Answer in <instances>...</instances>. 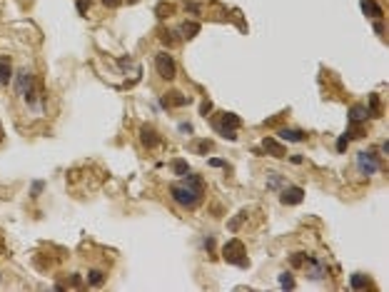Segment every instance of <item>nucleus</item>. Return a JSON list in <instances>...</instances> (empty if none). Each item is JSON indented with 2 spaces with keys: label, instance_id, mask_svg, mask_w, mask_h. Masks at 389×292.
<instances>
[{
  "label": "nucleus",
  "instance_id": "obj_7",
  "mask_svg": "<svg viewBox=\"0 0 389 292\" xmlns=\"http://www.w3.org/2000/svg\"><path fill=\"white\" fill-rule=\"evenodd\" d=\"M33 88H35V78H33V73H30L28 68L18 70V73H15V93H18L20 97H25V93L33 90Z\"/></svg>",
  "mask_w": 389,
  "mask_h": 292
},
{
  "label": "nucleus",
  "instance_id": "obj_13",
  "mask_svg": "<svg viewBox=\"0 0 389 292\" xmlns=\"http://www.w3.org/2000/svg\"><path fill=\"white\" fill-rule=\"evenodd\" d=\"M277 135H280V140H285V142H304V140H307V132L294 130V127H280Z\"/></svg>",
  "mask_w": 389,
  "mask_h": 292
},
{
  "label": "nucleus",
  "instance_id": "obj_19",
  "mask_svg": "<svg viewBox=\"0 0 389 292\" xmlns=\"http://www.w3.org/2000/svg\"><path fill=\"white\" fill-rule=\"evenodd\" d=\"M349 285H352V290H364V287L369 285V280H367V275L354 272V275H352V280H349Z\"/></svg>",
  "mask_w": 389,
  "mask_h": 292
},
{
  "label": "nucleus",
  "instance_id": "obj_38",
  "mask_svg": "<svg viewBox=\"0 0 389 292\" xmlns=\"http://www.w3.org/2000/svg\"><path fill=\"white\" fill-rule=\"evenodd\" d=\"M127 3H137V0H127Z\"/></svg>",
  "mask_w": 389,
  "mask_h": 292
},
{
  "label": "nucleus",
  "instance_id": "obj_31",
  "mask_svg": "<svg viewBox=\"0 0 389 292\" xmlns=\"http://www.w3.org/2000/svg\"><path fill=\"white\" fill-rule=\"evenodd\" d=\"M210 165H212V168H227V163H225V160H217V158H212Z\"/></svg>",
  "mask_w": 389,
  "mask_h": 292
},
{
  "label": "nucleus",
  "instance_id": "obj_15",
  "mask_svg": "<svg viewBox=\"0 0 389 292\" xmlns=\"http://www.w3.org/2000/svg\"><path fill=\"white\" fill-rule=\"evenodd\" d=\"M367 117H369L367 105H352L349 107V115H347L349 122H367Z\"/></svg>",
  "mask_w": 389,
  "mask_h": 292
},
{
  "label": "nucleus",
  "instance_id": "obj_11",
  "mask_svg": "<svg viewBox=\"0 0 389 292\" xmlns=\"http://www.w3.org/2000/svg\"><path fill=\"white\" fill-rule=\"evenodd\" d=\"M359 8L367 18H374V20L384 18V10H382V5L377 3V0H359Z\"/></svg>",
  "mask_w": 389,
  "mask_h": 292
},
{
  "label": "nucleus",
  "instance_id": "obj_24",
  "mask_svg": "<svg viewBox=\"0 0 389 292\" xmlns=\"http://www.w3.org/2000/svg\"><path fill=\"white\" fill-rule=\"evenodd\" d=\"M347 148H349V137H347V132H344V135L337 140V150H339V153H344Z\"/></svg>",
  "mask_w": 389,
  "mask_h": 292
},
{
  "label": "nucleus",
  "instance_id": "obj_8",
  "mask_svg": "<svg viewBox=\"0 0 389 292\" xmlns=\"http://www.w3.org/2000/svg\"><path fill=\"white\" fill-rule=\"evenodd\" d=\"M304 200V190L297 188V185H287L282 193H280V202L282 205H299Z\"/></svg>",
  "mask_w": 389,
  "mask_h": 292
},
{
  "label": "nucleus",
  "instance_id": "obj_25",
  "mask_svg": "<svg viewBox=\"0 0 389 292\" xmlns=\"http://www.w3.org/2000/svg\"><path fill=\"white\" fill-rule=\"evenodd\" d=\"M210 150H212V142H210V140H202V142L197 145V153H200V155H205V153H210Z\"/></svg>",
  "mask_w": 389,
  "mask_h": 292
},
{
  "label": "nucleus",
  "instance_id": "obj_22",
  "mask_svg": "<svg viewBox=\"0 0 389 292\" xmlns=\"http://www.w3.org/2000/svg\"><path fill=\"white\" fill-rule=\"evenodd\" d=\"M282 183H285V180H282V175H277V173H272V175L267 178V188H270V190H277Z\"/></svg>",
  "mask_w": 389,
  "mask_h": 292
},
{
  "label": "nucleus",
  "instance_id": "obj_12",
  "mask_svg": "<svg viewBox=\"0 0 389 292\" xmlns=\"http://www.w3.org/2000/svg\"><path fill=\"white\" fill-rule=\"evenodd\" d=\"M262 148H265V153H270L272 158H285L287 155V148L282 142H277L275 137H265L262 140Z\"/></svg>",
  "mask_w": 389,
  "mask_h": 292
},
{
  "label": "nucleus",
  "instance_id": "obj_5",
  "mask_svg": "<svg viewBox=\"0 0 389 292\" xmlns=\"http://www.w3.org/2000/svg\"><path fill=\"white\" fill-rule=\"evenodd\" d=\"M242 125V120L235 115V112H225L222 115V120L220 122H215V127H217V132L222 135V137H227V140H237V127Z\"/></svg>",
  "mask_w": 389,
  "mask_h": 292
},
{
  "label": "nucleus",
  "instance_id": "obj_10",
  "mask_svg": "<svg viewBox=\"0 0 389 292\" xmlns=\"http://www.w3.org/2000/svg\"><path fill=\"white\" fill-rule=\"evenodd\" d=\"M160 105L162 107H185V105H190V95H182V93L172 90V93L160 97Z\"/></svg>",
  "mask_w": 389,
  "mask_h": 292
},
{
  "label": "nucleus",
  "instance_id": "obj_2",
  "mask_svg": "<svg viewBox=\"0 0 389 292\" xmlns=\"http://www.w3.org/2000/svg\"><path fill=\"white\" fill-rule=\"evenodd\" d=\"M222 257L225 262L230 265H237V267H250V260H247V250L240 240H227L225 247H222Z\"/></svg>",
  "mask_w": 389,
  "mask_h": 292
},
{
  "label": "nucleus",
  "instance_id": "obj_1",
  "mask_svg": "<svg viewBox=\"0 0 389 292\" xmlns=\"http://www.w3.org/2000/svg\"><path fill=\"white\" fill-rule=\"evenodd\" d=\"M170 197L180 207L194 210V207L202 202V197H205V183H202V178L200 175H192V173L182 175V180L170 188Z\"/></svg>",
  "mask_w": 389,
  "mask_h": 292
},
{
  "label": "nucleus",
  "instance_id": "obj_6",
  "mask_svg": "<svg viewBox=\"0 0 389 292\" xmlns=\"http://www.w3.org/2000/svg\"><path fill=\"white\" fill-rule=\"evenodd\" d=\"M357 170H359L362 175H374V173L379 170L377 155H374V153H369V150L357 153Z\"/></svg>",
  "mask_w": 389,
  "mask_h": 292
},
{
  "label": "nucleus",
  "instance_id": "obj_37",
  "mask_svg": "<svg viewBox=\"0 0 389 292\" xmlns=\"http://www.w3.org/2000/svg\"><path fill=\"white\" fill-rule=\"evenodd\" d=\"M3 135H5V132H3V125H0V140H3Z\"/></svg>",
  "mask_w": 389,
  "mask_h": 292
},
{
  "label": "nucleus",
  "instance_id": "obj_23",
  "mask_svg": "<svg viewBox=\"0 0 389 292\" xmlns=\"http://www.w3.org/2000/svg\"><path fill=\"white\" fill-rule=\"evenodd\" d=\"M304 252H294L292 257H290V262H292V267H299V265H304Z\"/></svg>",
  "mask_w": 389,
  "mask_h": 292
},
{
  "label": "nucleus",
  "instance_id": "obj_16",
  "mask_svg": "<svg viewBox=\"0 0 389 292\" xmlns=\"http://www.w3.org/2000/svg\"><path fill=\"white\" fill-rule=\"evenodd\" d=\"M180 33H182V38H194V35H197L200 33V23H194V20H190V23H185L182 28H180Z\"/></svg>",
  "mask_w": 389,
  "mask_h": 292
},
{
  "label": "nucleus",
  "instance_id": "obj_30",
  "mask_svg": "<svg viewBox=\"0 0 389 292\" xmlns=\"http://www.w3.org/2000/svg\"><path fill=\"white\" fill-rule=\"evenodd\" d=\"M374 33H377V35H384V23H382V18L374 23Z\"/></svg>",
  "mask_w": 389,
  "mask_h": 292
},
{
  "label": "nucleus",
  "instance_id": "obj_14",
  "mask_svg": "<svg viewBox=\"0 0 389 292\" xmlns=\"http://www.w3.org/2000/svg\"><path fill=\"white\" fill-rule=\"evenodd\" d=\"M13 80V65L8 55H0V85H8Z\"/></svg>",
  "mask_w": 389,
  "mask_h": 292
},
{
  "label": "nucleus",
  "instance_id": "obj_17",
  "mask_svg": "<svg viewBox=\"0 0 389 292\" xmlns=\"http://www.w3.org/2000/svg\"><path fill=\"white\" fill-rule=\"evenodd\" d=\"M367 112H369V117H379V115H382V105H379V95H377V93L369 95V107H367Z\"/></svg>",
  "mask_w": 389,
  "mask_h": 292
},
{
  "label": "nucleus",
  "instance_id": "obj_28",
  "mask_svg": "<svg viewBox=\"0 0 389 292\" xmlns=\"http://www.w3.org/2000/svg\"><path fill=\"white\" fill-rule=\"evenodd\" d=\"M88 8H90V0H78V13H80V15H85Z\"/></svg>",
  "mask_w": 389,
  "mask_h": 292
},
{
  "label": "nucleus",
  "instance_id": "obj_26",
  "mask_svg": "<svg viewBox=\"0 0 389 292\" xmlns=\"http://www.w3.org/2000/svg\"><path fill=\"white\" fill-rule=\"evenodd\" d=\"M43 188H45V183H43V180H35V183H33V190H30V195H33V197H38V195L43 193Z\"/></svg>",
  "mask_w": 389,
  "mask_h": 292
},
{
  "label": "nucleus",
  "instance_id": "obj_29",
  "mask_svg": "<svg viewBox=\"0 0 389 292\" xmlns=\"http://www.w3.org/2000/svg\"><path fill=\"white\" fill-rule=\"evenodd\" d=\"M122 3H125V0H102V5H105V8H120Z\"/></svg>",
  "mask_w": 389,
  "mask_h": 292
},
{
  "label": "nucleus",
  "instance_id": "obj_20",
  "mask_svg": "<svg viewBox=\"0 0 389 292\" xmlns=\"http://www.w3.org/2000/svg\"><path fill=\"white\" fill-rule=\"evenodd\" d=\"M172 173L175 175H187L190 173V165H187V160H172Z\"/></svg>",
  "mask_w": 389,
  "mask_h": 292
},
{
  "label": "nucleus",
  "instance_id": "obj_32",
  "mask_svg": "<svg viewBox=\"0 0 389 292\" xmlns=\"http://www.w3.org/2000/svg\"><path fill=\"white\" fill-rule=\"evenodd\" d=\"M180 132H187V135H190V132H192V125H190V122H182V125H180Z\"/></svg>",
  "mask_w": 389,
  "mask_h": 292
},
{
  "label": "nucleus",
  "instance_id": "obj_21",
  "mask_svg": "<svg viewBox=\"0 0 389 292\" xmlns=\"http://www.w3.org/2000/svg\"><path fill=\"white\" fill-rule=\"evenodd\" d=\"M277 280H280V287H285V290H294V277H292L290 272H282Z\"/></svg>",
  "mask_w": 389,
  "mask_h": 292
},
{
  "label": "nucleus",
  "instance_id": "obj_33",
  "mask_svg": "<svg viewBox=\"0 0 389 292\" xmlns=\"http://www.w3.org/2000/svg\"><path fill=\"white\" fill-rule=\"evenodd\" d=\"M205 247L212 250V247H215V240H212V237H205Z\"/></svg>",
  "mask_w": 389,
  "mask_h": 292
},
{
  "label": "nucleus",
  "instance_id": "obj_34",
  "mask_svg": "<svg viewBox=\"0 0 389 292\" xmlns=\"http://www.w3.org/2000/svg\"><path fill=\"white\" fill-rule=\"evenodd\" d=\"M187 8H190L192 13H200V5H197V3H187Z\"/></svg>",
  "mask_w": 389,
  "mask_h": 292
},
{
  "label": "nucleus",
  "instance_id": "obj_35",
  "mask_svg": "<svg viewBox=\"0 0 389 292\" xmlns=\"http://www.w3.org/2000/svg\"><path fill=\"white\" fill-rule=\"evenodd\" d=\"M382 153H384V155H389V140H384V142H382Z\"/></svg>",
  "mask_w": 389,
  "mask_h": 292
},
{
  "label": "nucleus",
  "instance_id": "obj_27",
  "mask_svg": "<svg viewBox=\"0 0 389 292\" xmlns=\"http://www.w3.org/2000/svg\"><path fill=\"white\" fill-rule=\"evenodd\" d=\"M200 112H202V115H205V117H207V115H210V112H212V102H210V100H205V102H202V105H200Z\"/></svg>",
  "mask_w": 389,
  "mask_h": 292
},
{
  "label": "nucleus",
  "instance_id": "obj_3",
  "mask_svg": "<svg viewBox=\"0 0 389 292\" xmlns=\"http://www.w3.org/2000/svg\"><path fill=\"white\" fill-rule=\"evenodd\" d=\"M302 267H304L307 277H309V280H314V282H319V280H324V277H327V262H324L322 257H317V255H307Z\"/></svg>",
  "mask_w": 389,
  "mask_h": 292
},
{
  "label": "nucleus",
  "instance_id": "obj_4",
  "mask_svg": "<svg viewBox=\"0 0 389 292\" xmlns=\"http://www.w3.org/2000/svg\"><path fill=\"white\" fill-rule=\"evenodd\" d=\"M155 68H157V75H160L162 80H172V78L177 75V63H175V58L167 55V53H157V55H155Z\"/></svg>",
  "mask_w": 389,
  "mask_h": 292
},
{
  "label": "nucleus",
  "instance_id": "obj_36",
  "mask_svg": "<svg viewBox=\"0 0 389 292\" xmlns=\"http://www.w3.org/2000/svg\"><path fill=\"white\" fill-rule=\"evenodd\" d=\"M302 160H304L302 155H292V163H294V165H302Z\"/></svg>",
  "mask_w": 389,
  "mask_h": 292
},
{
  "label": "nucleus",
  "instance_id": "obj_18",
  "mask_svg": "<svg viewBox=\"0 0 389 292\" xmlns=\"http://www.w3.org/2000/svg\"><path fill=\"white\" fill-rule=\"evenodd\" d=\"M102 282H105V272H102V270H90V272H88V285L100 287Z\"/></svg>",
  "mask_w": 389,
  "mask_h": 292
},
{
  "label": "nucleus",
  "instance_id": "obj_9",
  "mask_svg": "<svg viewBox=\"0 0 389 292\" xmlns=\"http://www.w3.org/2000/svg\"><path fill=\"white\" fill-rule=\"evenodd\" d=\"M140 142L145 145L147 150H152V148H157V145L162 142V137L157 135V130H155L152 125H142V127H140Z\"/></svg>",
  "mask_w": 389,
  "mask_h": 292
}]
</instances>
